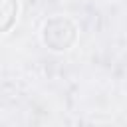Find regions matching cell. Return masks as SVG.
I'll use <instances>...</instances> for the list:
<instances>
[{
	"mask_svg": "<svg viewBox=\"0 0 127 127\" xmlns=\"http://www.w3.org/2000/svg\"><path fill=\"white\" fill-rule=\"evenodd\" d=\"M75 40H77V26L73 24V20L65 16H54L42 28V42L54 52L69 50L75 44Z\"/></svg>",
	"mask_w": 127,
	"mask_h": 127,
	"instance_id": "obj_1",
	"label": "cell"
},
{
	"mask_svg": "<svg viewBox=\"0 0 127 127\" xmlns=\"http://www.w3.org/2000/svg\"><path fill=\"white\" fill-rule=\"evenodd\" d=\"M20 2L18 0H0V36L10 32L18 20Z\"/></svg>",
	"mask_w": 127,
	"mask_h": 127,
	"instance_id": "obj_2",
	"label": "cell"
}]
</instances>
